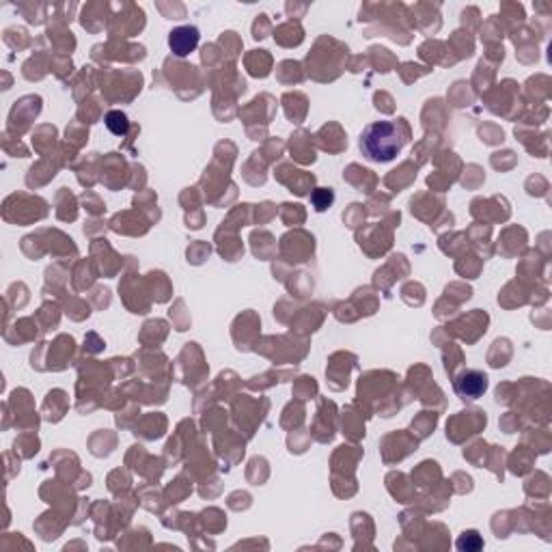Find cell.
<instances>
[{"label": "cell", "instance_id": "6", "mask_svg": "<svg viewBox=\"0 0 552 552\" xmlns=\"http://www.w3.org/2000/svg\"><path fill=\"white\" fill-rule=\"evenodd\" d=\"M311 198H313V205H315L317 209H320V212H322V209H326V207H328V205L332 203V198H334V194H332L330 190H326V188H320V190H317V192H313V196H311Z\"/></svg>", "mask_w": 552, "mask_h": 552}, {"label": "cell", "instance_id": "2", "mask_svg": "<svg viewBox=\"0 0 552 552\" xmlns=\"http://www.w3.org/2000/svg\"><path fill=\"white\" fill-rule=\"evenodd\" d=\"M488 391V376L477 369H466L456 378V393L462 399H479Z\"/></svg>", "mask_w": 552, "mask_h": 552}, {"label": "cell", "instance_id": "4", "mask_svg": "<svg viewBox=\"0 0 552 552\" xmlns=\"http://www.w3.org/2000/svg\"><path fill=\"white\" fill-rule=\"evenodd\" d=\"M106 125L112 134H116V136H121V134L127 132L130 127V121H127V116L121 112V110H110L106 114Z\"/></svg>", "mask_w": 552, "mask_h": 552}, {"label": "cell", "instance_id": "5", "mask_svg": "<svg viewBox=\"0 0 552 552\" xmlns=\"http://www.w3.org/2000/svg\"><path fill=\"white\" fill-rule=\"evenodd\" d=\"M458 548L462 552H477L483 548V540H481V535L477 531H466L460 535V540H458Z\"/></svg>", "mask_w": 552, "mask_h": 552}, {"label": "cell", "instance_id": "1", "mask_svg": "<svg viewBox=\"0 0 552 552\" xmlns=\"http://www.w3.org/2000/svg\"><path fill=\"white\" fill-rule=\"evenodd\" d=\"M404 134L395 121H374L360 134V152L371 162H391L404 149Z\"/></svg>", "mask_w": 552, "mask_h": 552}, {"label": "cell", "instance_id": "3", "mask_svg": "<svg viewBox=\"0 0 552 552\" xmlns=\"http://www.w3.org/2000/svg\"><path fill=\"white\" fill-rule=\"evenodd\" d=\"M169 45L177 57H188L198 45V28L196 26H177L169 35Z\"/></svg>", "mask_w": 552, "mask_h": 552}]
</instances>
